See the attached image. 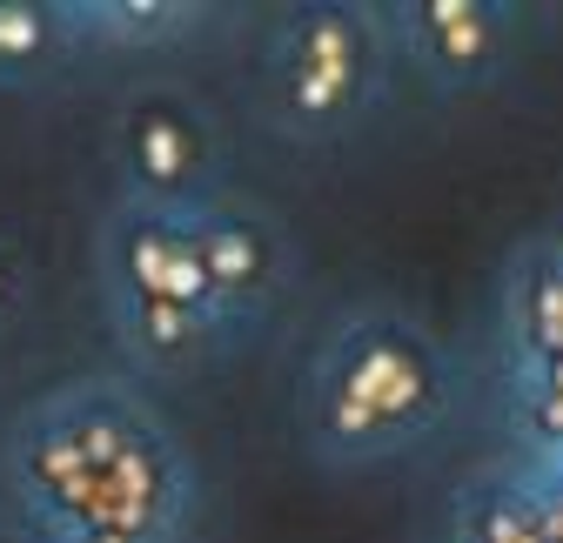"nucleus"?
Returning a JSON list of instances; mask_svg holds the SVG:
<instances>
[{
  "mask_svg": "<svg viewBox=\"0 0 563 543\" xmlns=\"http://www.w3.org/2000/svg\"><path fill=\"white\" fill-rule=\"evenodd\" d=\"M563 363V235L523 242L497 282V376Z\"/></svg>",
  "mask_w": 563,
  "mask_h": 543,
  "instance_id": "9",
  "label": "nucleus"
},
{
  "mask_svg": "<svg viewBox=\"0 0 563 543\" xmlns=\"http://www.w3.org/2000/svg\"><path fill=\"white\" fill-rule=\"evenodd\" d=\"M95 289L121 302H175V309H216V289L201 276V248L188 215L108 201L95 222Z\"/></svg>",
  "mask_w": 563,
  "mask_h": 543,
  "instance_id": "7",
  "label": "nucleus"
},
{
  "mask_svg": "<svg viewBox=\"0 0 563 543\" xmlns=\"http://www.w3.org/2000/svg\"><path fill=\"white\" fill-rule=\"evenodd\" d=\"M376 27L389 60L437 101L504 88L530 41V14L517 0H383Z\"/></svg>",
  "mask_w": 563,
  "mask_h": 543,
  "instance_id": "5",
  "label": "nucleus"
},
{
  "mask_svg": "<svg viewBox=\"0 0 563 543\" xmlns=\"http://www.w3.org/2000/svg\"><path fill=\"white\" fill-rule=\"evenodd\" d=\"M27 296H34V268L8 235H0V335H14V322L27 315Z\"/></svg>",
  "mask_w": 563,
  "mask_h": 543,
  "instance_id": "14",
  "label": "nucleus"
},
{
  "mask_svg": "<svg viewBox=\"0 0 563 543\" xmlns=\"http://www.w3.org/2000/svg\"><path fill=\"white\" fill-rule=\"evenodd\" d=\"M101 322H108V343L128 363V383H195V376H216L242 335L208 315V309H175V302H121L101 296Z\"/></svg>",
  "mask_w": 563,
  "mask_h": 543,
  "instance_id": "8",
  "label": "nucleus"
},
{
  "mask_svg": "<svg viewBox=\"0 0 563 543\" xmlns=\"http://www.w3.org/2000/svg\"><path fill=\"white\" fill-rule=\"evenodd\" d=\"M195 222V248H201V276L208 289H216V309L222 322L242 335V343H255V335L289 309L296 282H302V248L289 235V222H282L275 209H262V201L249 195H222L208 201Z\"/></svg>",
  "mask_w": 563,
  "mask_h": 543,
  "instance_id": "6",
  "label": "nucleus"
},
{
  "mask_svg": "<svg viewBox=\"0 0 563 543\" xmlns=\"http://www.w3.org/2000/svg\"><path fill=\"white\" fill-rule=\"evenodd\" d=\"M81 543H134V536H81Z\"/></svg>",
  "mask_w": 563,
  "mask_h": 543,
  "instance_id": "15",
  "label": "nucleus"
},
{
  "mask_svg": "<svg viewBox=\"0 0 563 543\" xmlns=\"http://www.w3.org/2000/svg\"><path fill=\"white\" fill-rule=\"evenodd\" d=\"M296 436L309 463L369 477L430 456L470 402V369L437 322L389 296L342 302L296 363Z\"/></svg>",
  "mask_w": 563,
  "mask_h": 543,
  "instance_id": "2",
  "label": "nucleus"
},
{
  "mask_svg": "<svg viewBox=\"0 0 563 543\" xmlns=\"http://www.w3.org/2000/svg\"><path fill=\"white\" fill-rule=\"evenodd\" d=\"M389 81L396 60L376 27V8H349V0L289 8L255 60V114L282 148L329 155L383 114Z\"/></svg>",
  "mask_w": 563,
  "mask_h": 543,
  "instance_id": "3",
  "label": "nucleus"
},
{
  "mask_svg": "<svg viewBox=\"0 0 563 543\" xmlns=\"http://www.w3.org/2000/svg\"><path fill=\"white\" fill-rule=\"evenodd\" d=\"M0 503L14 543H195L201 463L128 376H75L0 436Z\"/></svg>",
  "mask_w": 563,
  "mask_h": 543,
  "instance_id": "1",
  "label": "nucleus"
},
{
  "mask_svg": "<svg viewBox=\"0 0 563 543\" xmlns=\"http://www.w3.org/2000/svg\"><path fill=\"white\" fill-rule=\"evenodd\" d=\"M60 21L81 60L95 54H168L222 27V8L201 0H60Z\"/></svg>",
  "mask_w": 563,
  "mask_h": 543,
  "instance_id": "10",
  "label": "nucleus"
},
{
  "mask_svg": "<svg viewBox=\"0 0 563 543\" xmlns=\"http://www.w3.org/2000/svg\"><path fill=\"white\" fill-rule=\"evenodd\" d=\"M75 60L81 47L60 21V0H0V95L47 88Z\"/></svg>",
  "mask_w": 563,
  "mask_h": 543,
  "instance_id": "12",
  "label": "nucleus"
},
{
  "mask_svg": "<svg viewBox=\"0 0 563 543\" xmlns=\"http://www.w3.org/2000/svg\"><path fill=\"white\" fill-rule=\"evenodd\" d=\"M510 469H517V484L530 490V503L543 510V523L556 530V543H563V463H530V456H510V450H497Z\"/></svg>",
  "mask_w": 563,
  "mask_h": 543,
  "instance_id": "13",
  "label": "nucleus"
},
{
  "mask_svg": "<svg viewBox=\"0 0 563 543\" xmlns=\"http://www.w3.org/2000/svg\"><path fill=\"white\" fill-rule=\"evenodd\" d=\"M450 543H556V530L517 484V469L504 456H483L450 490Z\"/></svg>",
  "mask_w": 563,
  "mask_h": 543,
  "instance_id": "11",
  "label": "nucleus"
},
{
  "mask_svg": "<svg viewBox=\"0 0 563 543\" xmlns=\"http://www.w3.org/2000/svg\"><path fill=\"white\" fill-rule=\"evenodd\" d=\"M108 175L114 201L162 215H201L229 195L222 114L181 81H134L108 108Z\"/></svg>",
  "mask_w": 563,
  "mask_h": 543,
  "instance_id": "4",
  "label": "nucleus"
}]
</instances>
